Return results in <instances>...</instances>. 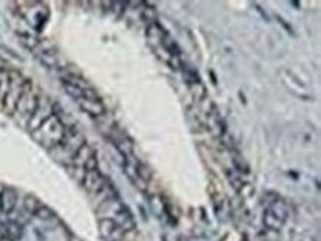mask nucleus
I'll list each match as a JSON object with an SVG mask.
<instances>
[{"label":"nucleus","mask_w":321,"mask_h":241,"mask_svg":"<svg viewBox=\"0 0 321 241\" xmlns=\"http://www.w3.org/2000/svg\"><path fill=\"white\" fill-rule=\"evenodd\" d=\"M98 213H99L101 219L114 221L125 232L135 231V228H136V221H135L132 212L129 210V207L126 204H123L120 202L117 197L101 203Z\"/></svg>","instance_id":"f257e3e1"},{"label":"nucleus","mask_w":321,"mask_h":241,"mask_svg":"<svg viewBox=\"0 0 321 241\" xmlns=\"http://www.w3.org/2000/svg\"><path fill=\"white\" fill-rule=\"evenodd\" d=\"M65 130H67V128L61 122V118H58V115L52 114L46 122H43L37 129L31 132V136L42 147H45L48 149H54L64 139Z\"/></svg>","instance_id":"f03ea898"},{"label":"nucleus","mask_w":321,"mask_h":241,"mask_svg":"<svg viewBox=\"0 0 321 241\" xmlns=\"http://www.w3.org/2000/svg\"><path fill=\"white\" fill-rule=\"evenodd\" d=\"M86 144L85 141V136L74 128H71L70 130H65V135H64V139L61 141V144L58 147H55L52 151H59L61 157L59 160L61 162H67L71 163V158L74 157V154L80 149V147H83Z\"/></svg>","instance_id":"7ed1b4c3"},{"label":"nucleus","mask_w":321,"mask_h":241,"mask_svg":"<svg viewBox=\"0 0 321 241\" xmlns=\"http://www.w3.org/2000/svg\"><path fill=\"white\" fill-rule=\"evenodd\" d=\"M289 216V206L284 200H278L274 204L265 209L264 213V225L267 229L280 232V229L286 223V219Z\"/></svg>","instance_id":"20e7f679"},{"label":"nucleus","mask_w":321,"mask_h":241,"mask_svg":"<svg viewBox=\"0 0 321 241\" xmlns=\"http://www.w3.org/2000/svg\"><path fill=\"white\" fill-rule=\"evenodd\" d=\"M25 8H19L22 18L36 30L40 31L43 25L46 24L49 18V9L45 3L40 2H31V3H24Z\"/></svg>","instance_id":"39448f33"},{"label":"nucleus","mask_w":321,"mask_h":241,"mask_svg":"<svg viewBox=\"0 0 321 241\" xmlns=\"http://www.w3.org/2000/svg\"><path fill=\"white\" fill-rule=\"evenodd\" d=\"M25 83H27V80L18 71H9V89L3 98V105L9 112L15 111V107L18 104L19 96L22 95Z\"/></svg>","instance_id":"423d86ee"},{"label":"nucleus","mask_w":321,"mask_h":241,"mask_svg":"<svg viewBox=\"0 0 321 241\" xmlns=\"http://www.w3.org/2000/svg\"><path fill=\"white\" fill-rule=\"evenodd\" d=\"M54 108H55L54 102H52L48 96L40 95L39 99H37V105H36V108H34V111H33L30 120L27 122L28 130L33 132V130L37 129L43 122H46V120L54 114Z\"/></svg>","instance_id":"0eeeda50"},{"label":"nucleus","mask_w":321,"mask_h":241,"mask_svg":"<svg viewBox=\"0 0 321 241\" xmlns=\"http://www.w3.org/2000/svg\"><path fill=\"white\" fill-rule=\"evenodd\" d=\"M37 99H39V95L36 93V91L33 89L30 80H27L25 88L22 91V95L19 96L14 112L18 114V115H27V122H28L34 108H36V105H37Z\"/></svg>","instance_id":"6e6552de"},{"label":"nucleus","mask_w":321,"mask_h":241,"mask_svg":"<svg viewBox=\"0 0 321 241\" xmlns=\"http://www.w3.org/2000/svg\"><path fill=\"white\" fill-rule=\"evenodd\" d=\"M98 229L104 241H125L126 232L111 219H99Z\"/></svg>","instance_id":"1a4fd4ad"},{"label":"nucleus","mask_w":321,"mask_h":241,"mask_svg":"<svg viewBox=\"0 0 321 241\" xmlns=\"http://www.w3.org/2000/svg\"><path fill=\"white\" fill-rule=\"evenodd\" d=\"M108 136H110V141L113 142L114 148L123 155V158H126L129 155H133V142L122 129L113 126Z\"/></svg>","instance_id":"9d476101"},{"label":"nucleus","mask_w":321,"mask_h":241,"mask_svg":"<svg viewBox=\"0 0 321 241\" xmlns=\"http://www.w3.org/2000/svg\"><path fill=\"white\" fill-rule=\"evenodd\" d=\"M82 184H83V188L89 192V194H98L104 185L107 184V179L105 176L96 169V170H88L85 172V176L82 179Z\"/></svg>","instance_id":"9b49d317"},{"label":"nucleus","mask_w":321,"mask_h":241,"mask_svg":"<svg viewBox=\"0 0 321 241\" xmlns=\"http://www.w3.org/2000/svg\"><path fill=\"white\" fill-rule=\"evenodd\" d=\"M145 36H147V40L148 43L151 45L153 49H159L163 46L166 37L169 36V33L163 28V25L160 22H151L147 25V30H145Z\"/></svg>","instance_id":"f8f14e48"},{"label":"nucleus","mask_w":321,"mask_h":241,"mask_svg":"<svg viewBox=\"0 0 321 241\" xmlns=\"http://www.w3.org/2000/svg\"><path fill=\"white\" fill-rule=\"evenodd\" d=\"M79 102V107L92 117H102L105 114V105L99 98H83Z\"/></svg>","instance_id":"ddd939ff"},{"label":"nucleus","mask_w":321,"mask_h":241,"mask_svg":"<svg viewBox=\"0 0 321 241\" xmlns=\"http://www.w3.org/2000/svg\"><path fill=\"white\" fill-rule=\"evenodd\" d=\"M18 194L14 188H3L0 192V210L3 213H12L17 207Z\"/></svg>","instance_id":"4468645a"},{"label":"nucleus","mask_w":321,"mask_h":241,"mask_svg":"<svg viewBox=\"0 0 321 241\" xmlns=\"http://www.w3.org/2000/svg\"><path fill=\"white\" fill-rule=\"evenodd\" d=\"M95 157V149L85 144L83 147H80V149L74 154V157L71 158V165H73L74 167H79V169H85L86 163L89 162V160Z\"/></svg>","instance_id":"2eb2a0df"},{"label":"nucleus","mask_w":321,"mask_h":241,"mask_svg":"<svg viewBox=\"0 0 321 241\" xmlns=\"http://www.w3.org/2000/svg\"><path fill=\"white\" fill-rule=\"evenodd\" d=\"M232 166H234V170L238 172V173L243 175V176L250 173V167H249V165H247V162L244 160V157H241V154L237 152L235 149H234V152H232Z\"/></svg>","instance_id":"dca6fc26"},{"label":"nucleus","mask_w":321,"mask_h":241,"mask_svg":"<svg viewBox=\"0 0 321 241\" xmlns=\"http://www.w3.org/2000/svg\"><path fill=\"white\" fill-rule=\"evenodd\" d=\"M227 178H228V182L231 184V186L234 188V191L238 194L240 189L244 186V179H243V175H240L238 172H235L234 169L232 170H227Z\"/></svg>","instance_id":"f3484780"},{"label":"nucleus","mask_w":321,"mask_h":241,"mask_svg":"<svg viewBox=\"0 0 321 241\" xmlns=\"http://www.w3.org/2000/svg\"><path fill=\"white\" fill-rule=\"evenodd\" d=\"M19 38H21V42H22V45L24 46H27L28 49H31V51H34L36 48L39 46V38L36 37L34 34H30V33H19Z\"/></svg>","instance_id":"a211bd4d"},{"label":"nucleus","mask_w":321,"mask_h":241,"mask_svg":"<svg viewBox=\"0 0 321 241\" xmlns=\"http://www.w3.org/2000/svg\"><path fill=\"white\" fill-rule=\"evenodd\" d=\"M40 206H42V203H40L34 195H27V197L24 198V209H25L30 215H34L36 212H37V209H39Z\"/></svg>","instance_id":"6ab92c4d"},{"label":"nucleus","mask_w":321,"mask_h":241,"mask_svg":"<svg viewBox=\"0 0 321 241\" xmlns=\"http://www.w3.org/2000/svg\"><path fill=\"white\" fill-rule=\"evenodd\" d=\"M21 226L17 223V222H11V223H8V226H6V237L8 238H11L12 241H15L17 238H19L21 237Z\"/></svg>","instance_id":"aec40b11"},{"label":"nucleus","mask_w":321,"mask_h":241,"mask_svg":"<svg viewBox=\"0 0 321 241\" xmlns=\"http://www.w3.org/2000/svg\"><path fill=\"white\" fill-rule=\"evenodd\" d=\"M142 19H145L148 24L156 22L157 21V11H156V8H153L150 5H145V8L142 9Z\"/></svg>","instance_id":"412c9836"},{"label":"nucleus","mask_w":321,"mask_h":241,"mask_svg":"<svg viewBox=\"0 0 321 241\" xmlns=\"http://www.w3.org/2000/svg\"><path fill=\"white\" fill-rule=\"evenodd\" d=\"M278 200H280V195H278L277 192H272V191L265 192V194L262 195V206L267 209V207H269L271 204H274L275 202H278Z\"/></svg>","instance_id":"4be33fe9"},{"label":"nucleus","mask_w":321,"mask_h":241,"mask_svg":"<svg viewBox=\"0 0 321 241\" xmlns=\"http://www.w3.org/2000/svg\"><path fill=\"white\" fill-rule=\"evenodd\" d=\"M34 216H37L39 219H42V221H49V219H52L54 216H55V213L49 209V207H46V206H40L39 209H37V212L34 213Z\"/></svg>","instance_id":"5701e85b"},{"label":"nucleus","mask_w":321,"mask_h":241,"mask_svg":"<svg viewBox=\"0 0 321 241\" xmlns=\"http://www.w3.org/2000/svg\"><path fill=\"white\" fill-rule=\"evenodd\" d=\"M277 21H278V22H280V24H281V25H283L284 28H286V30H287V31H289L290 34H295V33H293V28H292V25H290V24H287V22L284 21V19H283L281 17H277Z\"/></svg>","instance_id":"b1692460"},{"label":"nucleus","mask_w":321,"mask_h":241,"mask_svg":"<svg viewBox=\"0 0 321 241\" xmlns=\"http://www.w3.org/2000/svg\"><path fill=\"white\" fill-rule=\"evenodd\" d=\"M255 8H256V9H258V11H259V12H261V14H262V15H264V18H265V19H267V21H268V15H267V14H265V12H264V11H262V8H261V6H259V5H255Z\"/></svg>","instance_id":"393cba45"},{"label":"nucleus","mask_w":321,"mask_h":241,"mask_svg":"<svg viewBox=\"0 0 321 241\" xmlns=\"http://www.w3.org/2000/svg\"><path fill=\"white\" fill-rule=\"evenodd\" d=\"M0 241H12V240L8 238V237H0Z\"/></svg>","instance_id":"a878e982"},{"label":"nucleus","mask_w":321,"mask_h":241,"mask_svg":"<svg viewBox=\"0 0 321 241\" xmlns=\"http://www.w3.org/2000/svg\"><path fill=\"white\" fill-rule=\"evenodd\" d=\"M74 241H79V240H74Z\"/></svg>","instance_id":"bb28decb"},{"label":"nucleus","mask_w":321,"mask_h":241,"mask_svg":"<svg viewBox=\"0 0 321 241\" xmlns=\"http://www.w3.org/2000/svg\"><path fill=\"white\" fill-rule=\"evenodd\" d=\"M0 226H2V223H0Z\"/></svg>","instance_id":"cd10ccee"},{"label":"nucleus","mask_w":321,"mask_h":241,"mask_svg":"<svg viewBox=\"0 0 321 241\" xmlns=\"http://www.w3.org/2000/svg\"><path fill=\"white\" fill-rule=\"evenodd\" d=\"M222 241H225V240H222Z\"/></svg>","instance_id":"c85d7f7f"}]
</instances>
